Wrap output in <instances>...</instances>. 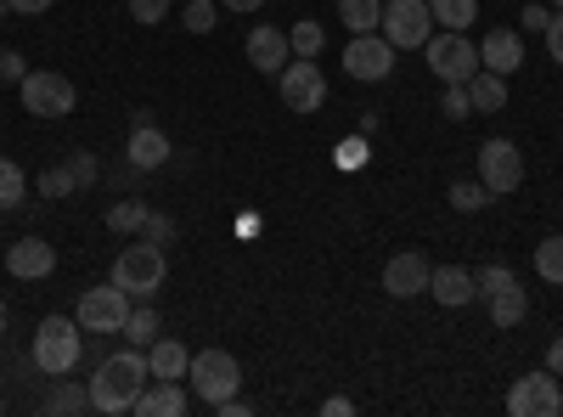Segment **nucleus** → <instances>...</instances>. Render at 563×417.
I'll list each match as a JSON object with an SVG mask.
<instances>
[{"instance_id": "2", "label": "nucleus", "mask_w": 563, "mask_h": 417, "mask_svg": "<svg viewBox=\"0 0 563 417\" xmlns=\"http://www.w3.org/2000/svg\"><path fill=\"white\" fill-rule=\"evenodd\" d=\"M79 350H85V328L74 316H45L40 328H34V350L29 361L40 366L45 378H68L74 366H79Z\"/></svg>"}, {"instance_id": "7", "label": "nucleus", "mask_w": 563, "mask_h": 417, "mask_svg": "<svg viewBox=\"0 0 563 417\" xmlns=\"http://www.w3.org/2000/svg\"><path fill=\"white\" fill-rule=\"evenodd\" d=\"M186 378H192V395L198 400H225V395H238V384H243V366H238V355L231 350H198L192 355V366H186Z\"/></svg>"}, {"instance_id": "41", "label": "nucleus", "mask_w": 563, "mask_h": 417, "mask_svg": "<svg viewBox=\"0 0 563 417\" xmlns=\"http://www.w3.org/2000/svg\"><path fill=\"white\" fill-rule=\"evenodd\" d=\"M7 7H12L18 18H40V12H52L57 0H7Z\"/></svg>"}, {"instance_id": "9", "label": "nucleus", "mask_w": 563, "mask_h": 417, "mask_svg": "<svg viewBox=\"0 0 563 417\" xmlns=\"http://www.w3.org/2000/svg\"><path fill=\"white\" fill-rule=\"evenodd\" d=\"M344 74L350 79H361V85H384L389 74H395V45L372 29V34H350V45H344Z\"/></svg>"}, {"instance_id": "3", "label": "nucleus", "mask_w": 563, "mask_h": 417, "mask_svg": "<svg viewBox=\"0 0 563 417\" xmlns=\"http://www.w3.org/2000/svg\"><path fill=\"white\" fill-rule=\"evenodd\" d=\"M164 276H169V260H164V249L158 243H130L119 260H113V283L130 294V299H153L158 288H164Z\"/></svg>"}, {"instance_id": "28", "label": "nucleus", "mask_w": 563, "mask_h": 417, "mask_svg": "<svg viewBox=\"0 0 563 417\" xmlns=\"http://www.w3.org/2000/svg\"><path fill=\"white\" fill-rule=\"evenodd\" d=\"M288 45H294V57H321L327 29H321L316 18H305V23H294V29H288Z\"/></svg>"}, {"instance_id": "45", "label": "nucleus", "mask_w": 563, "mask_h": 417, "mask_svg": "<svg viewBox=\"0 0 563 417\" xmlns=\"http://www.w3.org/2000/svg\"><path fill=\"white\" fill-rule=\"evenodd\" d=\"M220 7H225V12H260L265 0H220Z\"/></svg>"}, {"instance_id": "36", "label": "nucleus", "mask_w": 563, "mask_h": 417, "mask_svg": "<svg viewBox=\"0 0 563 417\" xmlns=\"http://www.w3.org/2000/svg\"><path fill=\"white\" fill-rule=\"evenodd\" d=\"M124 7H130V18H135V23H147V29L169 18V0H124Z\"/></svg>"}, {"instance_id": "21", "label": "nucleus", "mask_w": 563, "mask_h": 417, "mask_svg": "<svg viewBox=\"0 0 563 417\" xmlns=\"http://www.w3.org/2000/svg\"><path fill=\"white\" fill-rule=\"evenodd\" d=\"M485 305H490V321H496V328H519V321L530 316V299H525V288H519V276H512L507 288H496Z\"/></svg>"}, {"instance_id": "23", "label": "nucleus", "mask_w": 563, "mask_h": 417, "mask_svg": "<svg viewBox=\"0 0 563 417\" xmlns=\"http://www.w3.org/2000/svg\"><path fill=\"white\" fill-rule=\"evenodd\" d=\"M119 339H124V344H135V350H147V344L158 339V310H153V305H130Z\"/></svg>"}, {"instance_id": "6", "label": "nucleus", "mask_w": 563, "mask_h": 417, "mask_svg": "<svg viewBox=\"0 0 563 417\" xmlns=\"http://www.w3.org/2000/svg\"><path fill=\"white\" fill-rule=\"evenodd\" d=\"M378 34L395 45V52H422L434 34V12H429V0H384V23Z\"/></svg>"}, {"instance_id": "14", "label": "nucleus", "mask_w": 563, "mask_h": 417, "mask_svg": "<svg viewBox=\"0 0 563 417\" xmlns=\"http://www.w3.org/2000/svg\"><path fill=\"white\" fill-rule=\"evenodd\" d=\"M479 68H490V74H501V79H512L525 68V29H490L485 40H479Z\"/></svg>"}, {"instance_id": "31", "label": "nucleus", "mask_w": 563, "mask_h": 417, "mask_svg": "<svg viewBox=\"0 0 563 417\" xmlns=\"http://www.w3.org/2000/svg\"><path fill=\"white\" fill-rule=\"evenodd\" d=\"M23 193H29L23 169H18L12 158H0V209H18V204H23Z\"/></svg>"}, {"instance_id": "37", "label": "nucleus", "mask_w": 563, "mask_h": 417, "mask_svg": "<svg viewBox=\"0 0 563 417\" xmlns=\"http://www.w3.org/2000/svg\"><path fill=\"white\" fill-rule=\"evenodd\" d=\"M507 283H512V271H507V265H485V271H474V288H479L485 299H490L496 288H507Z\"/></svg>"}, {"instance_id": "1", "label": "nucleus", "mask_w": 563, "mask_h": 417, "mask_svg": "<svg viewBox=\"0 0 563 417\" xmlns=\"http://www.w3.org/2000/svg\"><path fill=\"white\" fill-rule=\"evenodd\" d=\"M147 355H141L135 344L130 350H119V355H108L102 366H97V378H90V411H102V417H119V411H130L135 406V395L147 389Z\"/></svg>"}, {"instance_id": "35", "label": "nucleus", "mask_w": 563, "mask_h": 417, "mask_svg": "<svg viewBox=\"0 0 563 417\" xmlns=\"http://www.w3.org/2000/svg\"><path fill=\"white\" fill-rule=\"evenodd\" d=\"M141 238H147V243H175V220L169 215H158V209H147V220H141Z\"/></svg>"}, {"instance_id": "34", "label": "nucleus", "mask_w": 563, "mask_h": 417, "mask_svg": "<svg viewBox=\"0 0 563 417\" xmlns=\"http://www.w3.org/2000/svg\"><path fill=\"white\" fill-rule=\"evenodd\" d=\"M68 169H74V180H79V193H85V187H97V180H102V164H97V153H68Z\"/></svg>"}, {"instance_id": "38", "label": "nucleus", "mask_w": 563, "mask_h": 417, "mask_svg": "<svg viewBox=\"0 0 563 417\" xmlns=\"http://www.w3.org/2000/svg\"><path fill=\"white\" fill-rule=\"evenodd\" d=\"M440 113H445V119H467V113H474V102H467V85H445Z\"/></svg>"}, {"instance_id": "30", "label": "nucleus", "mask_w": 563, "mask_h": 417, "mask_svg": "<svg viewBox=\"0 0 563 417\" xmlns=\"http://www.w3.org/2000/svg\"><path fill=\"white\" fill-rule=\"evenodd\" d=\"M180 23H186V34H209L220 23V0H186Z\"/></svg>"}, {"instance_id": "29", "label": "nucleus", "mask_w": 563, "mask_h": 417, "mask_svg": "<svg viewBox=\"0 0 563 417\" xmlns=\"http://www.w3.org/2000/svg\"><path fill=\"white\" fill-rule=\"evenodd\" d=\"M45 411H68V417H79V411H90V389L57 378V389H52V400H45Z\"/></svg>"}, {"instance_id": "4", "label": "nucleus", "mask_w": 563, "mask_h": 417, "mask_svg": "<svg viewBox=\"0 0 563 417\" xmlns=\"http://www.w3.org/2000/svg\"><path fill=\"white\" fill-rule=\"evenodd\" d=\"M422 57H429L434 79H445V85H467L479 74V45L467 40V29H434L429 45H422Z\"/></svg>"}, {"instance_id": "25", "label": "nucleus", "mask_w": 563, "mask_h": 417, "mask_svg": "<svg viewBox=\"0 0 563 417\" xmlns=\"http://www.w3.org/2000/svg\"><path fill=\"white\" fill-rule=\"evenodd\" d=\"M434 12V29H467L479 18V0H429Z\"/></svg>"}, {"instance_id": "13", "label": "nucleus", "mask_w": 563, "mask_h": 417, "mask_svg": "<svg viewBox=\"0 0 563 417\" xmlns=\"http://www.w3.org/2000/svg\"><path fill=\"white\" fill-rule=\"evenodd\" d=\"M429 276H434V265L422 260V249H406L384 265V294L389 299H417V294H429Z\"/></svg>"}, {"instance_id": "46", "label": "nucleus", "mask_w": 563, "mask_h": 417, "mask_svg": "<svg viewBox=\"0 0 563 417\" xmlns=\"http://www.w3.org/2000/svg\"><path fill=\"white\" fill-rule=\"evenodd\" d=\"M7 328H12V310H7V299H0V339H7Z\"/></svg>"}, {"instance_id": "24", "label": "nucleus", "mask_w": 563, "mask_h": 417, "mask_svg": "<svg viewBox=\"0 0 563 417\" xmlns=\"http://www.w3.org/2000/svg\"><path fill=\"white\" fill-rule=\"evenodd\" d=\"M339 18L350 34H372L384 23V0H339Z\"/></svg>"}, {"instance_id": "43", "label": "nucleus", "mask_w": 563, "mask_h": 417, "mask_svg": "<svg viewBox=\"0 0 563 417\" xmlns=\"http://www.w3.org/2000/svg\"><path fill=\"white\" fill-rule=\"evenodd\" d=\"M547 373H558V378H563V333L547 344Z\"/></svg>"}, {"instance_id": "20", "label": "nucleus", "mask_w": 563, "mask_h": 417, "mask_svg": "<svg viewBox=\"0 0 563 417\" xmlns=\"http://www.w3.org/2000/svg\"><path fill=\"white\" fill-rule=\"evenodd\" d=\"M186 366H192V350L180 339H153L147 344V373L153 378H186Z\"/></svg>"}, {"instance_id": "22", "label": "nucleus", "mask_w": 563, "mask_h": 417, "mask_svg": "<svg viewBox=\"0 0 563 417\" xmlns=\"http://www.w3.org/2000/svg\"><path fill=\"white\" fill-rule=\"evenodd\" d=\"M467 102H474V113H501L507 108V79L479 68L474 79H467Z\"/></svg>"}, {"instance_id": "12", "label": "nucleus", "mask_w": 563, "mask_h": 417, "mask_svg": "<svg viewBox=\"0 0 563 417\" xmlns=\"http://www.w3.org/2000/svg\"><path fill=\"white\" fill-rule=\"evenodd\" d=\"M276 79H282V108H294V113H316V108H327V74H321L316 57L288 63Z\"/></svg>"}, {"instance_id": "26", "label": "nucleus", "mask_w": 563, "mask_h": 417, "mask_svg": "<svg viewBox=\"0 0 563 417\" xmlns=\"http://www.w3.org/2000/svg\"><path fill=\"white\" fill-rule=\"evenodd\" d=\"M536 271H541V283L563 288V231H552L547 243H536Z\"/></svg>"}, {"instance_id": "11", "label": "nucleus", "mask_w": 563, "mask_h": 417, "mask_svg": "<svg viewBox=\"0 0 563 417\" xmlns=\"http://www.w3.org/2000/svg\"><path fill=\"white\" fill-rule=\"evenodd\" d=\"M479 180L490 187V198H507V193H519L525 187V153L501 142V135H490V142L479 147Z\"/></svg>"}, {"instance_id": "33", "label": "nucleus", "mask_w": 563, "mask_h": 417, "mask_svg": "<svg viewBox=\"0 0 563 417\" xmlns=\"http://www.w3.org/2000/svg\"><path fill=\"white\" fill-rule=\"evenodd\" d=\"M40 193H45V198H74V193H79V180H74L68 164H52V169L40 175Z\"/></svg>"}, {"instance_id": "27", "label": "nucleus", "mask_w": 563, "mask_h": 417, "mask_svg": "<svg viewBox=\"0 0 563 417\" xmlns=\"http://www.w3.org/2000/svg\"><path fill=\"white\" fill-rule=\"evenodd\" d=\"M445 198H451V209H456V215H479V209L490 204V187H485V180H456V187H451Z\"/></svg>"}, {"instance_id": "48", "label": "nucleus", "mask_w": 563, "mask_h": 417, "mask_svg": "<svg viewBox=\"0 0 563 417\" xmlns=\"http://www.w3.org/2000/svg\"><path fill=\"white\" fill-rule=\"evenodd\" d=\"M0 411H7V400H0Z\"/></svg>"}, {"instance_id": "8", "label": "nucleus", "mask_w": 563, "mask_h": 417, "mask_svg": "<svg viewBox=\"0 0 563 417\" xmlns=\"http://www.w3.org/2000/svg\"><path fill=\"white\" fill-rule=\"evenodd\" d=\"M130 305H135V299L108 276V288H85V294H79L74 321H79L85 333H119V328H124V316H130Z\"/></svg>"}, {"instance_id": "32", "label": "nucleus", "mask_w": 563, "mask_h": 417, "mask_svg": "<svg viewBox=\"0 0 563 417\" xmlns=\"http://www.w3.org/2000/svg\"><path fill=\"white\" fill-rule=\"evenodd\" d=\"M141 220H147V204H141V198H124V204L108 209V231H119V238H124V231H141Z\"/></svg>"}, {"instance_id": "15", "label": "nucleus", "mask_w": 563, "mask_h": 417, "mask_svg": "<svg viewBox=\"0 0 563 417\" xmlns=\"http://www.w3.org/2000/svg\"><path fill=\"white\" fill-rule=\"evenodd\" d=\"M7 271L18 276V283H40V276L57 271V249L45 243V238H18L7 249Z\"/></svg>"}, {"instance_id": "47", "label": "nucleus", "mask_w": 563, "mask_h": 417, "mask_svg": "<svg viewBox=\"0 0 563 417\" xmlns=\"http://www.w3.org/2000/svg\"><path fill=\"white\" fill-rule=\"evenodd\" d=\"M552 7H558V12H563V0H552Z\"/></svg>"}, {"instance_id": "10", "label": "nucleus", "mask_w": 563, "mask_h": 417, "mask_svg": "<svg viewBox=\"0 0 563 417\" xmlns=\"http://www.w3.org/2000/svg\"><path fill=\"white\" fill-rule=\"evenodd\" d=\"M507 411L512 417H558L563 411V389H558V373H525V378H512L507 389Z\"/></svg>"}, {"instance_id": "16", "label": "nucleus", "mask_w": 563, "mask_h": 417, "mask_svg": "<svg viewBox=\"0 0 563 417\" xmlns=\"http://www.w3.org/2000/svg\"><path fill=\"white\" fill-rule=\"evenodd\" d=\"M130 411H135V417H186V411H192V400H186L180 378H153L147 389L135 395Z\"/></svg>"}, {"instance_id": "44", "label": "nucleus", "mask_w": 563, "mask_h": 417, "mask_svg": "<svg viewBox=\"0 0 563 417\" xmlns=\"http://www.w3.org/2000/svg\"><path fill=\"white\" fill-rule=\"evenodd\" d=\"M321 411H333V417H350V411H355V400H344V395H333V400H321Z\"/></svg>"}, {"instance_id": "5", "label": "nucleus", "mask_w": 563, "mask_h": 417, "mask_svg": "<svg viewBox=\"0 0 563 417\" xmlns=\"http://www.w3.org/2000/svg\"><path fill=\"white\" fill-rule=\"evenodd\" d=\"M18 97H23V108H29L34 119H68V113L79 108L74 79L57 74V68H29L23 85H18Z\"/></svg>"}, {"instance_id": "42", "label": "nucleus", "mask_w": 563, "mask_h": 417, "mask_svg": "<svg viewBox=\"0 0 563 417\" xmlns=\"http://www.w3.org/2000/svg\"><path fill=\"white\" fill-rule=\"evenodd\" d=\"M547 23H552L547 7H525V29H530V34H547Z\"/></svg>"}, {"instance_id": "19", "label": "nucleus", "mask_w": 563, "mask_h": 417, "mask_svg": "<svg viewBox=\"0 0 563 417\" xmlns=\"http://www.w3.org/2000/svg\"><path fill=\"white\" fill-rule=\"evenodd\" d=\"M124 153H130L135 169H164L175 147H169V135H164L158 124H130V147H124Z\"/></svg>"}, {"instance_id": "40", "label": "nucleus", "mask_w": 563, "mask_h": 417, "mask_svg": "<svg viewBox=\"0 0 563 417\" xmlns=\"http://www.w3.org/2000/svg\"><path fill=\"white\" fill-rule=\"evenodd\" d=\"M547 57H552V63L563 68V12H558V18L547 23Z\"/></svg>"}, {"instance_id": "17", "label": "nucleus", "mask_w": 563, "mask_h": 417, "mask_svg": "<svg viewBox=\"0 0 563 417\" xmlns=\"http://www.w3.org/2000/svg\"><path fill=\"white\" fill-rule=\"evenodd\" d=\"M429 294H434V305H445V310H462V305H474V299H479L474 271H462V265H434Z\"/></svg>"}, {"instance_id": "18", "label": "nucleus", "mask_w": 563, "mask_h": 417, "mask_svg": "<svg viewBox=\"0 0 563 417\" xmlns=\"http://www.w3.org/2000/svg\"><path fill=\"white\" fill-rule=\"evenodd\" d=\"M288 57H294V45H288V34H282L276 23H260L249 34V63L260 74H282V63H288Z\"/></svg>"}, {"instance_id": "39", "label": "nucleus", "mask_w": 563, "mask_h": 417, "mask_svg": "<svg viewBox=\"0 0 563 417\" xmlns=\"http://www.w3.org/2000/svg\"><path fill=\"white\" fill-rule=\"evenodd\" d=\"M23 74H29L23 52H0V85H23Z\"/></svg>"}]
</instances>
